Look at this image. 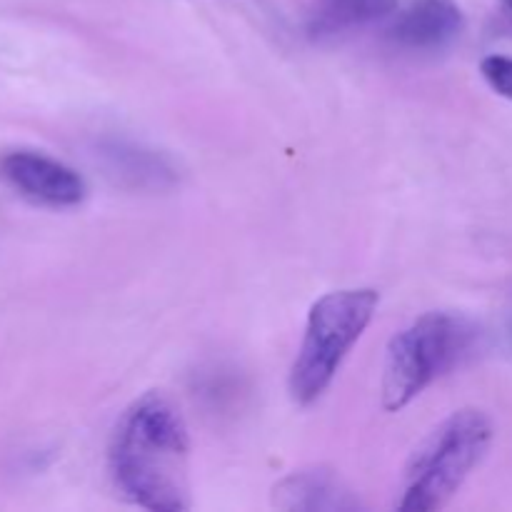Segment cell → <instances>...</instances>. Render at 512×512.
I'll return each mask as SVG.
<instances>
[{"label":"cell","mask_w":512,"mask_h":512,"mask_svg":"<svg viewBox=\"0 0 512 512\" xmlns=\"http://www.w3.org/2000/svg\"><path fill=\"white\" fill-rule=\"evenodd\" d=\"M108 473L120 498L138 508H190L188 425L173 400L150 390L128 405L110 440Z\"/></svg>","instance_id":"6da1fadb"},{"label":"cell","mask_w":512,"mask_h":512,"mask_svg":"<svg viewBox=\"0 0 512 512\" xmlns=\"http://www.w3.org/2000/svg\"><path fill=\"white\" fill-rule=\"evenodd\" d=\"M480 330L453 313H425L400 330L388 345L383 365V408H408L425 388L473 358Z\"/></svg>","instance_id":"7a4b0ae2"},{"label":"cell","mask_w":512,"mask_h":512,"mask_svg":"<svg viewBox=\"0 0 512 512\" xmlns=\"http://www.w3.org/2000/svg\"><path fill=\"white\" fill-rule=\"evenodd\" d=\"M493 438L495 425L483 410L463 408L445 418L410 458L398 510L433 512L445 508L488 455Z\"/></svg>","instance_id":"3957f363"},{"label":"cell","mask_w":512,"mask_h":512,"mask_svg":"<svg viewBox=\"0 0 512 512\" xmlns=\"http://www.w3.org/2000/svg\"><path fill=\"white\" fill-rule=\"evenodd\" d=\"M378 290H333L313 303L305 323L303 343L290 370V395L298 405H313L338 375L353 345L378 308Z\"/></svg>","instance_id":"277c9868"},{"label":"cell","mask_w":512,"mask_h":512,"mask_svg":"<svg viewBox=\"0 0 512 512\" xmlns=\"http://www.w3.org/2000/svg\"><path fill=\"white\" fill-rule=\"evenodd\" d=\"M0 178L45 208H73L88 195L85 180L60 160L35 150H10L0 158Z\"/></svg>","instance_id":"5b68a950"},{"label":"cell","mask_w":512,"mask_h":512,"mask_svg":"<svg viewBox=\"0 0 512 512\" xmlns=\"http://www.w3.org/2000/svg\"><path fill=\"white\" fill-rule=\"evenodd\" d=\"M463 10L455 0H410L390 25L388 40L410 53H438L463 33Z\"/></svg>","instance_id":"8992f818"},{"label":"cell","mask_w":512,"mask_h":512,"mask_svg":"<svg viewBox=\"0 0 512 512\" xmlns=\"http://www.w3.org/2000/svg\"><path fill=\"white\" fill-rule=\"evenodd\" d=\"M273 503L280 510H355L358 500L343 480L325 468L300 470L280 480L273 490Z\"/></svg>","instance_id":"52a82bcc"},{"label":"cell","mask_w":512,"mask_h":512,"mask_svg":"<svg viewBox=\"0 0 512 512\" xmlns=\"http://www.w3.org/2000/svg\"><path fill=\"white\" fill-rule=\"evenodd\" d=\"M395 3L398 0H315L308 15V30L313 38L350 33L390 15Z\"/></svg>","instance_id":"ba28073f"},{"label":"cell","mask_w":512,"mask_h":512,"mask_svg":"<svg viewBox=\"0 0 512 512\" xmlns=\"http://www.w3.org/2000/svg\"><path fill=\"white\" fill-rule=\"evenodd\" d=\"M108 158H110V168L118 170V175L130 178L138 185L150 183L160 188L165 180H173V168H170L160 155L148 153V150L118 145V148L108 150Z\"/></svg>","instance_id":"9c48e42d"},{"label":"cell","mask_w":512,"mask_h":512,"mask_svg":"<svg viewBox=\"0 0 512 512\" xmlns=\"http://www.w3.org/2000/svg\"><path fill=\"white\" fill-rule=\"evenodd\" d=\"M480 73H483L485 83L493 88V93L512 100V58H508V55H488L480 63Z\"/></svg>","instance_id":"30bf717a"},{"label":"cell","mask_w":512,"mask_h":512,"mask_svg":"<svg viewBox=\"0 0 512 512\" xmlns=\"http://www.w3.org/2000/svg\"><path fill=\"white\" fill-rule=\"evenodd\" d=\"M503 3H505V8H508L510 13H512V0H503Z\"/></svg>","instance_id":"8fae6325"}]
</instances>
